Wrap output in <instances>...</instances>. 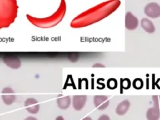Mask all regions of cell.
I'll list each match as a JSON object with an SVG mask.
<instances>
[{
  "label": "cell",
  "instance_id": "6da1fadb",
  "mask_svg": "<svg viewBox=\"0 0 160 120\" xmlns=\"http://www.w3.org/2000/svg\"><path fill=\"white\" fill-rule=\"evenodd\" d=\"M120 4V0H108L101 2L75 17L70 22V26L72 28H81L94 24L113 13Z\"/></svg>",
  "mask_w": 160,
  "mask_h": 120
},
{
  "label": "cell",
  "instance_id": "7a4b0ae2",
  "mask_svg": "<svg viewBox=\"0 0 160 120\" xmlns=\"http://www.w3.org/2000/svg\"><path fill=\"white\" fill-rule=\"evenodd\" d=\"M67 11V4L65 0H61L59 7L56 10L54 13L47 18H36L32 17L30 14L26 15V18L32 25L40 28H50L58 24L65 16Z\"/></svg>",
  "mask_w": 160,
  "mask_h": 120
},
{
  "label": "cell",
  "instance_id": "3957f363",
  "mask_svg": "<svg viewBox=\"0 0 160 120\" xmlns=\"http://www.w3.org/2000/svg\"><path fill=\"white\" fill-rule=\"evenodd\" d=\"M17 0H0V29L8 28L18 16Z\"/></svg>",
  "mask_w": 160,
  "mask_h": 120
},
{
  "label": "cell",
  "instance_id": "277c9868",
  "mask_svg": "<svg viewBox=\"0 0 160 120\" xmlns=\"http://www.w3.org/2000/svg\"><path fill=\"white\" fill-rule=\"evenodd\" d=\"M144 14L150 18L160 17V5L157 2H149L144 7Z\"/></svg>",
  "mask_w": 160,
  "mask_h": 120
},
{
  "label": "cell",
  "instance_id": "5b68a950",
  "mask_svg": "<svg viewBox=\"0 0 160 120\" xmlns=\"http://www.w3.org/2000/svg\"><path fill=\"white\" fill-rule=\"evenodd\" d=\"M2 99L6 105H11L16 101V94L15 91L10 87H5L2 90L1 94Z\"/></svg>",
  "mask_w": 160,
  "mask_h": 120
},
{
  "label": "cell",
  "instance_id": "8992f818",
  "mask_svg": "<svg viewBox=\"0 0 160 120\" xmlns=\"http://www.w3.org/2000/svg\"><path fill=\"white\" fill-rule=\"evenodd\" d=\"M2 61L8 67L12 69H18L21 67V60L18 56L8 54L2 58Z\"/></svg>",
  "mask_w": 160,
  "mask_h": 120
},
{
  "label": "cell",
  "instance_id": "52a82bcc",
  "mask_svg": "<svg viewBox=\"0 0 160 120\" xmlns=\"http://www.w3.org/2000/svg\"><path fill=\"white\" fill-rule=\"evenodd\" d=\"M139 22L136 16L132 14L131 12H127L125 14V28L128 30H135L138 27Z\"/></svg>",
  "mask_w": 160,
  "mask_h": 120
},
{
  "label": "cell",
  "instance_id": "ba28073f",
  "mask_svg": "<svg viewBox=\"0 0 160 120\" xmlns=\"http://www.w3.org/2000/svg\"><path fill=\"white\" fill-rule=\"evenodd\" d=\"M24 107L31 114H36L39 112L40 105L34 98H28L24 101Z\"/></svg>",
  "mask_w": 160,
  "mask_h": 120
},
{
  "label": "cell",
  "instance_id": "9c48e42d",
  "mask_svg": "<svg viewBox=\"0 0 160 120\" xmlns=\"http://www.w3.org/2000/svg\"><path fill=\"white\" fill-rule=\"evenodd\" d=\"M93 103L98 110H105L109 105L108 97L105 95H96L93 98Z\"/></svg>",
  "mask_w": 160,
  "mask_h": 120
},
{
  "label": "cell",
  "instance_id": "30bf717a",
  "mask_svg": "<svg viewBox=\"0 0 160 120\" xmlns=\"http://www.w3.org/2000/svg\"><path fill=\"white\" fill-rule=\"evenodd\" d=\"M87 102V96L85 95H74L72 97V107L76 111H80L83 108Z\"/></svg>",
  "mask_w": 160,
  "mask_h": 120
},
{
  "label": "cell",
  "instance_id": "8fae6325",
  "mask_svg": "<svg viewBox=\"0 0 160 120\" xmlns=\"http://www.w3.org/2000/svg\"><path fill=\"white\" fill-rule=\"evenodd\" d=\"M130 108V102L128 99L122 100V102H120L118 106L116 107L115 109V112L119 116H122L124 115L126 112L129 110Z\"/></svg>",
  "mask_w": 160,
  "mask_h": 120
},
{
  "label": "cell",
  "instance_id": "7c38bea8",
  "mask_svg": "<svg viewBox=\"0 0 160 120\" xmlns=\"http://www.w3.org/2000/svg\"><path fill=\"white\" fill-rule=\"evenodd\" d=\"M140 25L142 28V29L148 33H153L155 32V25L153 22L147 18H143L140 22Z\"/></svg>",
  "mask_w": 160,
  "mask_h": 120
},
{
  "label": "cell",
  "instance_id": "4fadbf2b",
  "mask_svg": "<svg viewBox=\"0 0 160 120\" xmlns=\"http://www.w3.org/2000/svg\"><path fill=\"white\" fill-rule=\"evenodd\" d=\"M147 120H158L160 118V108L153 106L149 108L146 112Z\"/></svg>",
  "mask_w": 160,
  "mask_h": 120
},
{
  "label": "cell",
  "instance_id": "5bb4252c",
  "mask_svg": "<svg viewBox=\"0 0 160 120\" xmlns=\"http://www.w3.org/2000/svg\"><path fill=\"white\" fill-rule=\"evenodd\" d=\"M71 102H72V99L70 96H64V97L58 98L57 99L58 107L62 110L68 109L70 107Z\"/></svg>",
  "mask_w": 160,
  "mask_h": 120
},
{
  "label": "cell",
  "instance_id": "9a60e30c",
  "mask_svg": "<svg viewBox=\"0 0 160 120\" xmlns=\"http://www.w3.org/2000/svg\"><path fill=\"white\" fill-rule=\"evenodd\" d=\"M107 86L109 89H115L118 87V81L115 78H110L108 80Z\"/></svg>",
  "mask_w": 160,
  "mask_h": 120
},
{
  "label": "cell",
  "instance_id": "2e32d148",
  "mask_svg": "<svg viewBox=\"0 0 160 120\" xmlns=\"http://www.w3.org/2000/svg\"><path fill=\"white\" fill-rule=\"evenodd\" d=\"M131 86V82L128 78H124L121 80V88L122 89H128Z\"/></svg>",
  "mask_w": 160,
  "mask_h": 120
},
{
  "label": "cell",
  "instance_id": "e0dca14e",
  "mask_svg": "<svg viewBox=\"0 0 160 120\" xmlns=\"http://www.w3.org/2000/svg\"><path fill=\"white\" fill-rule=\"evenodd\" d=\"M133 87L135 89H141L143 87V82L141 78H136L133 81Z\"/></svg>",
  "mask_w": 160,
  "mask_h": 120
},
{
  "label": "cell",
  "instance_id": "ac0fdd59",
  "mask_svg": "<svg viewBox=\"0 0 160 120\" xmlns=\"http://www.w3.org/2000/svg\"><path fill=\"white\" fill-rule=\"evenodd\" d=\"M152 101H153V106H156L160 108V96H158V95L152 96Z\"/></svg>",
  "mask_w": 160,
  "mask_h": 120
},
{
  "label": "cell",
  "instance_id": "d6986e66",
  "mask_svg": "<svg viewBox=\"0 0 160 120\" xmlns=\"http://www.w3.org/2000/svg\"><path fill=\"white\" fill-rule=\"evenodd\" d=\"M98 120H110V118L108 115L102 114L98 118Z\"/></svg>",
  "mask_w": 160,
  "mask_h": 120
},
{
  "label": "cell",
  "instance_id": "ffe728a7",
  "mask_svg": "<svg viewBox=\"0 0 160 120\" xmlns=\"http://www.w3.org/2000/svg\"><path fill=\"white\" fill-rule=\"evenodd\" d=\"M92 67H94V68H97V67L103 68V67H105V66L103 64H102V63H95V64L92 65Z\"/></svg>",
  "mask_w": 160,
  "mask_h": 120
},
{
  "label": "cell",
  "instance_id": "44dd1931",
  "mask_svg": "<svg viewBox=\"0 0 160 120\" xmlns=\"http://www.w3.org/2000/svg\"><path fill=\"white\" fill-rule=\"evenodd\" d=\"M24 120H38V119L35 117H33V116H28V117L26 118Z\"/></svg>",
  "mask_w": 160,
  "mask_h": 120
},
{
  "label": "cell",
  "instance_id": "7402d4cb",
  "mask_svg": "<svg viewBox=\"0 0 160 120\" xmlns=\"http://www.w3.org/2000/svg\"><path fill=\"white\" fill-rule=\"evenodd\" d=\"M55 120H65V119H64V118L62 117V116L59 115V116H58V117L55 118Z\"/></svg>",
  "mask_w": 160,
  "mask_h": 120
},
{
  "label": "cell",
  "instance_id": "603a6c76",
  "mask_svg": "<svg viewBox=\"0 0 160 120\" xmlns=\"http://www.w3.org/2000/svg\"><path fill=\"white\" fill-rule=\"evenodd\" d=\"M82 120H92V118H91V117H89V116H87V117L83 118Z\"/></svg>",
  "mask_w": 160,
  "mask_h": 120
}]
</instances>
